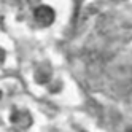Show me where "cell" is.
<instances>
[{
  "label": "cell",
  "mask_w": 132,
  "mask_h": 132,
  "mask_svg": "<svg viewBox=\"0 0 132 132\" xmlns=\"http://www.w3.org/2000/svg\"><path fill=\"white\" fill-rule=\"evenodd\" d=\"M34 18H35V21L38 22L40 26H51L53 21H54V18H56V13H54V10H53L51 6H48V5H40L35 10Z\"/></svg>",
  "instance_id": "1"
},
{
  "label": "cell",
  "mask_w": 132,
  "mask_h": 132,
  "mask_svg": "<svg viewBox=\"0 0 132 132\" xmlns=\"http://www.w3.org/2000/svg\"><path fill=\"white\" fill-rule=\"evenodd\" d=\"M10 121L16 127L27 129L32 124V116L29 115V111H26V110H13L11 116H10Z\"/></svg>",
  "instance_id": "2"
},
{
  "label": "cell",
  "mask_w": 132,
  "mask_h": 132,
  "mask_svg": "<svg viewBox=\"0 0 132 132\" xmlns=\"http://www.w3.org/2000/svg\"><path fill=\"white\" fill-rule=\"evenodd\" d=\"M50 80H51V70H50V67H40V69H37V72H35V81L37 83L46 84Z\"/></svg>",
  "instance_id": "3"
},
{
  "label": "cell",
  "mask_w": 132,
  "mask_h": 132,
  "mask_svg": "<svg viewBox=\"0 0 132 132\" xmlns=\"http://www.w3.org/2000/svg\"><path fill=\"white\" fill-rule=\"evenodd\" d=\"M5 56H6V54H5V51H3L2 48H0V65L3 64V61H5Z\"/></svg>",
  "instance_id": "4"
},
{
  "label": "cell",
  "mask_w": 132,
  "mask_h": 132,
  "mask_svg": "<svg viewBox=\"0 0 132 132\" xmlns=\"http://www.w3.org/2000/svg\"><path fill=\"white\" fill-rule=\"evenodd\" d=\"M0 97H2V92H0Z\"/></svg>",
  "instance_id": "5"
}]
</instances>
